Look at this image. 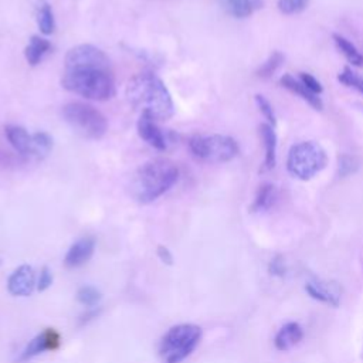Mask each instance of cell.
<instances>
[{
    "label": "cell",
    "instance_id": "cell-14",
    "mask_svg": "<svg viewBox=\"0 0 363 363\" xmlns=\"http://www.w3.org/2000/svg\"><path fill=\"white\" fill-rule=\"evenodd\" d=\"M4 135L10 145L21 155L31 157L33 147V135H30L23 126L18 125H7L4 128Z\"/></svg>",
    "mask_w": 363,
    "mask_h": 363
},
{
    "label": "cell",
    "instance_id": "cell-11",
    "mask_svg": "<svg viewBox=\"0 0 363 363\" xmlns=\"http://www.w3.org/2000/svg\"><path fill=\"white\" fill-rule=\"evenodd\" d=\"M305 291L309 294L311 298L328 303L330 306H337L340 302L342 288L337 282L333 281H320L313 279L306 282Z\"/></svg>",
    "mask_w": 363,
    "mask_h": 363
},
{
    "label": "cell",
    "instance_id": "cell-28",
    "mask_svg": "<svg viewBox=\"0 0 363 363\" xmlns=\"http://www.w3.org/2000/svg\"><path fill=\"white\" fill-rule=\"evenodd\" d=\"M255 102L261 111V113L265 116V119L268 121V123L271 126H275L277 125V118H275V112H274V108L271 105V102L261 94H257L255 95Z\"/></svg>",
    "mask_w": 363,
    "mask_h": 363
},
{
    "label": "cell",
    "instance_id": "cell-6",
    "mask_svg": "<svg viewBox=\"0 0 363 363\" xmlns=\"http://www.w3.org/2000/svg\"><path fill=\"white\" fill-rule=\"evenodd\" d=\"M326 163L328 155L325 149L313 140H305L294 145L289 149L286 169L294 177L309 180L316 173L323 170Z\"/></svg>",
    "mask_w": 363,
    "mask_h": 363
},
{
    "label": "cell",
    "instance_id": "cell-29",
    "mask_svg": "<svg viewBox=\"0 0 363 363\" xmlns=\"http://www.w3.org/2000/svg\"><path fill=\"white\" fill-rule=\"evenodd\" d=\"M299 81H301L311 92H313V94H316V95L322 94V91H323V86L320 85V82H319L313 75H311V74H308V72H299Z\"/></svg>",
    "mask_w": 363,
    "mask_h": 363
},
{
    "label": "cell",
    "instance_id": "cell-18",
    "mask_svg": "<svg viewBox=\"0 0 363 363\" xmlns=\"http://www.w3.org/2000/svg\"><path fill=\"white\" fill-rule=\"evenodd\" d=\"M51 43L40 35H31L28 44L24 48V57L30 65H37L43 57L50 51Z\"/></svg>",
    "mask_w": 363,
    "mask_h": 363
},
{
    "label": "cell",
    "instance_id": "cell-25",
    "mask_svg": "<svg viewBox=\"0 0 363 363\" xmlns=\"http://www.w3.org/2000/svg\"><path fill=\"white\" fill-rule=\"evenodd\" d=\"M337 81L342 82L343 85H346L349 88H354L356 91L363 94V77L353 72L352 68L345 67L343 71L337 75Z\"/></svg>",
    "mask_w": 363,
    "mask_h": 363
},
{
    "label": "cell",
    "instance_id": "cell-3",
    "mask_svg": "<svg viewBox=\"0 0 363 363\" xmlns=\"http://www.w3.org/2000/svg\"><path fill=\"white\" fill-rule=\"evenodd\" d=\"M177 179L179 169L172 160L153 159L136 169L129 190L138 203L147 204L164 194Z\"/></svg>",
    "mask_w": 363,
    "mask_h": 363
},
{
    "label": "cell",
    "instance_id": "cell-12",
    "mask_svg": "<svg viewBox=\"0 0 363 363\" xmlns=\"http://www.w3.org/2000/svg\"><path fill=\"white\" fill-rule=\"evenodd\" d=\"M95 251V240L92 237H82L75 241L64 257L67 268H78L86 264Z\"/></svg>",
    "mask_w": 363,
    "mask_h": 363
},
{
    "label": "cell",
    "instance_id": "cell-26",
    "mask_svg": "<svg viewBox=\"0 0 363 363\" xmlns=\"http://www.w3.org/2000/svg\"><path fill=\"white\" fill-rule=\"evenodd\" d=\"M359 169V163L357 160L350 156V155H340L337 157V174L340 177H346L350 176L353 173H356Z\"/></svg>",
    "mask_w": 363,
    "mask_h": 363
},
{
    "label": "cell",
    "instance_id": "cell-4",
    "mask_svg": "<svg viewBox=\"0 0 363 363\" xmlns=\"http://www.w3.org/2000/svg\"><path fill=\"white\" fill-rule=\"evenodd\" d=\"M62 118L65 122L85 139L98 140L108 130L105 115L95 106L84 102H68L62 106Z\"/></svg>",
    "mask_w": 363,
    "mask_h": 363
},
{
    "label": "cell",
    "instance_id": "cell-31",
    "mask_svg": "<svg viewBox=\"0 0 363 363\" xmlns=\"http://www.w3.org/2000/svg\"><path fill=\"white\" fill-rule=\"evenodd\" d=\"M52 284V274L50 271L48 267H43L41 268V272H40V278H38V284H37V288L38 291H45L51 286Z\"/></svg>",
    "mask_w": 363,
    "mask_h": 363
},
{
    "label": "cell",
    "instance_id": "cell-10",
    "mask_svg": "<svg viewBox=\"0 0 363 363\" xmlns=\"http://www.w3.org/2000/svg\"><path fill=\"white\" fill-rule=\"evenodd\" d=\"M34 271L27 264H23L18 268H16L7 279V289L13 296H28L34 291Z\"/></svg>",
    "mask_w": 363,
    "mask_h": 363
},
{
    "label": "cell",
    "instance_id": "cell-21",
    "mask_svg": "<svg viewBox=\"0 0 363 363\" xmlns=\"http://www.w3.org/2000/svg\"><path fill=\"white\" fill-rule=\"evenodd\" d=\"M37 26L44 35H50L55 31V18L50 3L44 1L40 4L37 11Z\"/></svg>",
    "mask_w": 363,
    "mask_h": 363
},
{
    "label": "cell",
    "instance_id": "cell-24",
    "mask_svg": "<svg viewBox=\"0 0 363 363\" xmlns=\"http://www.w3.org/2000/svg\"><path fill=\"white\" fill-rule=\"evenodd\" d=\"M101 292L91 285H84L77 292V301L85 306H95L101 301Z\"/></svg>",
    "mask_w": 363,
    "mask_h": 363
},
{
    "label": "cell",
    "instance_id": "cell-23",
    "mask_svg": "<svg viewBox=\"0 0 363 363\" xmlns=\"http://www.w3.org/2000/svg\"><path fill=\"white\" fill-rule=\"evenodd\" d=\"M284 62V55L282 52L279 51H274L261 65L259 68L257 69V77L262 78V79H267V78H271L277 69L282 65Z\"/></svg>",
    "mask_w": 363,
    "mask_h": 363
},
{
    "label": "cell",
    "instance_id": "cell-1",
    "mask_svg": "<svg viewBox=\"0 0 363 363\" xmlns=\"http://www.w3.org/2000/svg\"><path fill=\"white\" fill-rule=\"evenodd\" d=\"M61 85L91 101H108L116 92L111 61L101 48L92 44H78L68 50Z\"/></svg>",
    "mask_w": 363,
    "mask_h": 363
},
{
    "label": "cell",
    "instance_id": "cell-33",
    "mask_svg": "<svg viewBox=\"0 0 363 363\" xmlns=\"http://www.w3.org/2000/svg\"><path fill=\"white\" fill-rule=\"evenodd\" d=\"M98 313H99V309H98V311H95V309L89 311L86 315H82V316H81V319H79V323H81V325H82V323H86L88 320H91V319L96 318V316H98Z\"/></svg>",
    "mask_w": 363,
    "mask_h": 363
},
{
    "label": "cell",
    "instance_id": "cell-8",
    "mask_svg": "<svg viewBox=\"0 0 363 363\" xmlns=\"http://www.w3.org/2000/svg\"><path fill=\"white\" fill-rule=\"evenodd\" d=\"M60 345H61L60 333L52 328H47L27 343V346L23 349V352L20 353V356L16 362L23 363V362H27L44 352L57 350L60 347Z\"/></svg>",
    "mask_w": 363,
    "mask_h": 363
},
{
    "label": "cell",
    "instance_id": "cell-19",
    "mask_svg": "<svg viewBox=\"0 0 363 363\" xmlns=\"http://www.w3.org/2000/svg\"><path fill=\"white\" fill-rule=\"evenodd\" d=\"M277 199V191L274 184L271 183H262L255 194V199L251 204V211H264L268 210Z\"/></svg>",
    "mask_w": 363,
    "mask_h": 363
},
{
    "label": "cell",
    "instance_id": "cell-2",
    "mask_svg": "<svg viewBox=\"0 0 363 363\" xmlns=\"http://www.w3.org/2000/svg\"><path fill=\"white\" fill-rule=\"evenodd\" d=\"M125 95L135 109L150 113L156 121H167L174 115L172 95L153 72L135 74L126 84Z\"/></svg>",
    "mask_w": 363,
    "mask_h": 363
},
{
    "label": "cell",
    "instance_id": "cell-32",
    "mask_svg": "<svg viewBox=\"0 0 363 363\" xmlns=\"http://www.w3.org/2000/svg\"><path fill=\"white\" fill-rule=\"evenodd\" d=\"M157 257L160 258L162 262L167 264V265H172L173 264V255L172 252L169 251L167 247L164 245H157Z\"/></svg>",
    "mask_w": 363,
    "mask_h": 363
},
{
    "label": "cell",
    "instance_id": "cell-27",
    "mask_svg": "<svg viewBox=\"0 0 363 363\" xmlns=\"http://www.w3.org/2000/svg\"><path fill=\"white\" fill-rule=\"evenodd\" d=\"M311 0H278V10L282 14L291 16L303 11Z\"/></svg>",
    "mask_w": 363,
    "mask_h": 363
},
{
    "label": "cell",
    "instance_id": "cell-9",
    "mask_svg": "<svg viewBox=\"0 0 363 363\" xmlns=\"http://www.w3.org/2000/svg\"><path fill=\"white\" fill-rule=\"evenodd\" d=\"M138 135L140 139H143L147 145L157 150H166L167 149V138L162 132V129L157 126L156 119L147 113V112H140V116L136 123Z\"/></svg>",
    "mask_w": 363,
    "mask_h": 363
},
{
    "label": "cell",
    "instance_id": "cell-16",
    "mask_svg": "<svg viewBox=\"0 0 363 363\" xmlns=\"http://www.w3.org/2000/svg\"><path fill=\"white\" fill-rule=\"evenodd\" d=\"M302 337H303V330H302L301 325L296 322H289V323L284 325L277 332L274 345L278 350L286 352L291 347H294L295 345H298L302 340Z\"/></svg>",
    "mask_w": 363,
    "mask_h": 363
},
{
    "label": "cell",
    "instance_id": "cell-20",
    "mask_svg": "<svg viewBox=\"0 0 363 363\" xmlns=\"http://www.w3.org/2000/svg\"><path fill=\"white\" fill-rule=\"evenodd\" d=\"M333 41L339 51L346 57V60L354 65V67H363V55L359 52V50L343 35L333 34Z\"/></svg>",
    "mask_w": 363,
    "mask_h": 363
},
{
    "label": "cell",
    "instance_id": "cell-15",
    "mask_svg": "<svg viewBox=\"0 0 363 363\" xmlns=\"http://www.w3.org/2000/svg\"><path fill=\"white\" fill-rule=\"evenodd\" d=\"M258 132L265 149L262 172L271 170L275 167V163H277V135H275L274 126H271L269 123H261L258 128Z\"/></svg>",
    "mask_w": 363,
    "mask_h": 363
},
{
    "label": "cell",
    "instance_id": "cell-17",
    "mask_svg": "<svg viewBox=\"0 0 363 363\" xmlns=\"http://www.w3.org/2000/svg\"><path fill=\"white\" fill-rule=\"evenodd\" d=\"M223 10L235 18L250 17L255 9L262 7V0H218Z\"/></svg>",
    "mask_w": 363,
    "mask_h": 363
},
{
    "label": "cell",
    "instance_id": "cell-13",
    "mask_svg": "<svg viewBox=\"0 0 363 363\" xmlns=\"http://www.w3.org/2000/svg\"><path fill=\"white\" fill-rule=\"evenodd\" d=\"M279 84L281 86H284L285 89L291 91L292 94L301 96L303 101H306L313 109L316 111H322L323 109V102L320 99L319 95L311 92L301 81H296L291 74H284L281 78H279Z\"/></svg>",
    "mask_w": 363,
    "mask_h": 363
},
{
    "label": "cell",
    "instance_id": "cell-30",
    "mask_svg": "<svg viewBox=\"0 0 363 363\" xmlns=\"http://www.w3.org/2000/svg\"><path fill=\"white\" fill-rule=\"evenodd\" d=\"M268 271L269 274L272 275H277V277H284L286 274V267H285V261L281 255H277L275 258H272L269 261V265H268Z\"/></svg>",
    "mask_w": 363,
    "mask_h": 363
},
{
    "label": "cell",
    "instance_id": "cell-5",
    "mask_svg": "<svg viewBox=\"0 0 363 363\" xmlns=\"http://www.w3.org/2000/svg\"><path fill=\"white\" fill-rule=\"evenodd\" d=\"M201 328L193 323H180L170 328L160 340L159 354L164 363H180L197 347Z\"/></svg>",
    "mask_w": 363,
    "mask_h": 363
},
{
    "label": "cell",
    "instance_id": "cell-22",
    "mask_svg": "<svg viewBox=\"0 0 363 363\" xmlns=\"http://www.w3.org/2000/svg\"><path fill=\"white\" fill-rule=\"evenodd\" d=\"M52 138L47 132H35L33 133V147L31 157L44 159L52 150Z\"/></svg>",
    "mask_w": 363,
    "mask_h": 363
},
{
    "label": "cell",
    "instance_id": "cell-7",
    "mask_svg": "<svg viewBox=\"0 0 363 363\" xmlns=\"http://www.w3.org/2000/svg\"><path fill=\"white\" fill-rule=\"evenodd\" d=\"M187 145L193 156L211 163L230 162L240 152L235 139L225 135H193Z\"/></svg>",
    "mask_w": 363,
    "mask_h": 363
}]
</instances>
